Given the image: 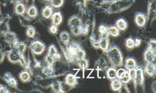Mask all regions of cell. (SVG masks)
<instances>
[{
  "mask_svg": "<svg viewBox=\"0 0 156 93\" xmlns=\"http://www.w3.org/2000/svg\"><path fill=\"white\" fill-rule=\"evenodd\" d=\"M106 52L108 60L111 67L116 68L123 66V55L119 48L116 46H112L108 48Z\"/></svg>",
  "mask_w": 156,
  "mask_h": 93,
  "instance_id": "cell-1",
  "label": "cell"
},
{
  "mask_svg": "<svg viewBox=\"0 0 156 93\" xmlns=\"http://www.w3.org/2000/svg\"><path fill=\"white\" fill-rule=\"evenodd\" d=\"M50 31L52 33H56L57 31V27H56V25H54V26H52L51 27Z\"/></svg>",
  "mask_w": 156,
  "mask_h": 93,
  "instance_id": "cell-41",
  "label": "cell"
},
{
  "mask_svg": "<svg viewBox=\"0 0 156 93\" xmlns=\"http://www.w3.org/2000/svg\"><path fill=\"white\" fill-rule=\"evenodd\" d=\"M32 48L34 53L40 54L44 51V47L41 43L37 42L34 43L32 45Z\"/></svg>",
  "mask_w": 156,
  "mask_h": 93,
  "instance_id": "cell-14",
  "label": "cell"
},
{
  "mask_svg": "<svg viewBox=\"0 0 156 93\" xmlns=\"http://www.w3.org/2000/svg\"><path fill=\"white\" fill-rule=\"evenodd\" d=\"M81 20L77 17L74 16L71 17L69 21V25L72 27L80 26H81Z\"/></svg>",
  "mask_w": 156,
  "mask_h": 93,
  "instance_id": "cell-15",
  "label": "cell"
},
{
  "mask_svg": "<svg viewBox=\"0 0 156 93\" xmlns=\"http://www.w3.org/2000/svg\"><path fill=\"white\" fill-rule=\"evenodd\" d=\"M136 69H132L129 70V74L130 76L131 79L134 81L135 78L136 74Z\"/></svg>",
  "mask_w": 156,
  "mask_h": 93,
  "instance_id": "cell-35",
  "label": "cell"
},
{
  "mask_svg": "<svg viewBox=\"0 0 156 93\" xmlns=\"http://www.w3.org/2000/svg\"><path fill=\"white\" fill-rule=\"evenodd\" d=\"M116 26L120 31H125L128 28V23L124 19L119 18L116 21Z\"/></svg>",
  "mask_w": 156,
  "mask_h": 93,
  "instance_id": "cell-13",
  "label": "cell"
},
{
  "mask_svg": "<svg viewBox=\"0 0 156 93\" xmlns=\"http://www.w3.org/2000/svg\"><path fill=\"white\" fill-rule=\"evenodd\" d=\"M57 51H56V48L54 46H53L50 47L49 50L48 55L51 57L53 58L57 54Z\"/></svg>",
  "mask_w": 156,
  "mask_h": 93,
  "instance_id": "cell-29",
  "label": "cell"
},
{
  "mask_svg": "<svg viewBox=\"0 0 156 93\" xmlns=\"http://www.w3.org/2000/svg\"><path fill=\"white\" fill-rule=\"evenodd\" d=\"M123 83L118 78L111 80V87L113 90L119 91L123 85Z\"/></svg>",
  "mask_w": 156,
  "mask_h": 93,
  "instance_id": "cell-12",
  "label": "cell"
},
{
  "mask_svg": "<svg viewBox=\"0 0 156 93\" xmlns=\"http://www.w3.org/2000/svg\"><path fill=\"white\" fill-rule=\"evenodd\" d=\"M34 28H29V30H28L27 34L29 36L32 37L33 36V35H34Z\"/></svg>",
  "mask_w": 156,
  "mask_h": 93,
  "instance_id": "cell-38",
  "label": "cell"
},
{
  "mask_svg": "<svg viewBox=\"0 0 156 93\" xmlns=\"http://www.w3.org/2000/svg\"><path fill=\"white\" fill-rule=\"evenodd\" d=\"M53 24L56 26L59 25L62 22V16L60 12H56L53 15Z\"/></svg>",
  "mask_w": 156,
  "mask_h": 93,
  "instance_id": "cell-18",
  "label": "cell"
},
{
  "mask_svg": "<svg viewBox=\"0 0 156 93\" xmlns=\"http://www.w3.org/2000/svg\"><path fill=\"white\" fill-rule=\"evenodd\" d=\"M79 67L82 69H85L88 67V61L85 58H82L77 61Z\"/></svg>",
  "mask_w": 156,
  "mask_h": 93,
  "instance_id": "cell-24",
  "label": "cell"
},
{
  "mask_svg": "<svg viewBox=\"0 0 156 93\" xmlns=\"http://www.w3.org/2000/svg\"><path fill=\"white\" fill-rule=\"evenodd\" d=\"M16 11L18 14H22L24 12V7L22 4H19L16 7Z\"/></svg>",
  "mask_w": 156,
  "mask_h": 93,
  "instance_id": "cell-33",
  "label": "cell"
},
{
  "mask_svg": "<svg viewBox=\"0 0 156 93\" xmlns=\"http://www.w3.org/2000/svg\"><path fill=\"white\" fill-rule=\"evenodd\" d=\"M28 14L31 16H34L36 15V10L34 7H32L29 10Z\"/></svg>",
  "mask_w": 156,
  "mask_h": 93,
  "instance_id": "cell-36",
  "label": "cell"
},
{
  "mask_svg": "<svg viewBox=\"0 0 156 93\" xmlns=\"http://www.w3.org/2000/svg\"><path fill=\"white\" fill-rule=\"evenodd\" d=\"M99 41V48L101 49L102 51L106 52L108 49L109 45V40L108 37L100 36Z\"/></svg>",
  "mask_w": 156,
  "mask_h": 93,
  "instance_id": "cell-4",
  "label": "cell"
},
{
  "mask_svg": "<svg viewBox=\"0 0 156 93\" xmlns=\"http://www.w3.org/2000/svg\"><path fill=\"white\" fill-rule=\"evenodd\" d=\"M51 3L55 7L58 8L62 6L63 3V0H51Z\"/></svg>",
  "mask_w": 156,
  "mask_h": 93,
  "instance_id": "cell-32",
  "label": "cell"
},
{
  "mask_svg": "<svg viewBox=\"0 0 156 93\" xmlns=\"http://www.w3.org/2000/svg\"><path fill=\"white\" fill-rule=\"evenodd\" d=\"M5 40L7 42L10 43H14L15 36L13 33H12L7 32L5 35Z\"/></svg>",
  "mask_w": 156,
  "mask_h": 93,
  "instance_id": "cell-21",
  "label": "cell"
},
{
  "mask_svg": "<svg viewBox=\"0 0 156 93\" xmlns=\"http://www.w3.org/2000/svg\"><path fill=\"white\" fill-rule=\"evenodd\" d=\"M144 80L143 69L140 68L136 69V74L134 82L136 84L141 85L143 84Z\"/></svg>",
  "mask_w": 156,
  "mask_h": 93,
  "instance_id": "cell-5",
  "label": "cell"
},
{
  "mask_svg": "<svg viewBox=\"0 0 156 93\" xmlns=\"http://www.w3.org/2000/svg\"><path fill=\"white\" fill-rule=\"evenodd\" d=\"M60 40L64 43H68L70 41V35L67 32H63L60 33Z\"/></svg>",
  "mask_w": 156,
  "mask_h": 93,
  "instance_id": "cell-22",
  "label": "cell"
},
{
  "mask_svg": "<svg viewBox=\"0 0 156 93\" xmlns=\"http://www.w3.org/2000/svg\"><path fill=\"white\" fill-rule=\"evenodd\" d=\"M144 59L146 62H154L156 56L150 49H147L144 53Z\"/></svg>",
  "mask_w": 156,
  "mask_h": 93,
  "instance_id": "cell-9",
  "label": "cell"
},
{
  "mask_svg": "<svg viewBox=\"0 0 156 93\" xmlns=\"http://www.w3.org/2000/svg\"><path fill=\"white\" fill-rule=\"evenodd\" d=\"M89 31V26L86 25H81L80 26V34L82 35H86L87 34Z\"/></svg>",
  "mask_w": 156,
  "mask_h": 93,
  "instance_id": "cell-28",
  "label": "cell"
},
{
  "mask_svg": "<svg viewBox=\"0 0 156 93\" xmlns=\"http://www.w3.org/2000/svg\"><path fill=\"white\" fill-rule=\"evenodd\" d=\"M145 71L147 74L151 77L156 74V67L153 62H147L145 67Z\"/></svg>",
  "mask_w": 156,
  "mask_h": 93,
  "instance_id": "cell-6",
  "label": "cell"
},
{
  "mask_svg": "<svg viewBox=\"0 0 156 93\" xmlns=\"http://www.w3.org/2000/svg\"><path fill=\"white\" fill-rule=\"evenodd\" d=\"M117 69L114 67H111L108 68L106 70V75L107 78L110 80L117 78Z\"/></svg>",
  "mask_w": 156,
  "mask_h": 93,
  "instance_id": "cell-10",
  "label": "cell"
},
{
  "mask_svg": "<svg viewBox=\"0 0 156 93\" xmlns=\"http://www.w3.org/2000/svg\"><path fill=\"white\" fill-rule=\"evenodd\" d=\"M125 67L128 71L132 69L136 68V63L135 59L131 57L127 58L125 62Z\"/></svg>",
  "mask_w": 156,
  "mask_h": 93,
  "instance_id": "cell-8",
  "label": "cell"
},
{
  "mask_svg": "<svg viewBox=\"0 0 156 93\" xmlns=\"http://www.w3.org/2000/svg\"><path fill=\"white\" fill-rule=\"evenodd\" d=\"M141 40L139 38H136L135 40V47H138L140 45H141Z\"/></svg>",
  "mask_w": 156,
  "mask_h": 93,
  "instance_id": "cell-42",
  "label": "cell"
},
{
  "mask_svg": "<svg viewBox=\"0 0 156 93\" xmlns=\"http://www.w3.org/2000/svg\"><path fill=\"white\" fill-rule=\"evenodd\" d=\"M109 34L112 36L117 37L119 35V30L116 26H111L108 27Z\"/></svg>",
  "mask_w": 156,
  "mask_h": 93,
  "instance_id": "cell-19",
  "label": "cell"
},
{
  "mask_svg": "<svg viewBox=\"0 0 156 93\" xmlns=\"http://www.w3.org/2000/svg\"><path fill=\"white\" fill-rule=\"evenodd\" d=\"M127 70L123 68H119L117 70V78L119 79H121L125 76Z\"/></svg>",
  "mask_w": 156,
  "mask_h": 93,
  "instance_id": "cell-26",
  "label": "cell"
},
{
  "mask_svg": "<svg viewBox=\"0 0 156 93\" xmlns=\"http://www.w3.org/2000/svg\"><path fill=\"white\" fill-rule=\"evenodd\" d=\"M125 45L128 49H133L135 47L134 39L131 37L126 39L125 41Z\"/></svg>",
  "mask_w": 156,
  "mask_h": 93,
  "instance_id": "cell-23",
  "label": "cell"
},
{
  "mask_svg": "<svg viewBox=\"0 0 156 93\" xmlns=\"http://www.w3.org/2000/svg\"><path fill=\"white\" fill-rule=\"evenodd\" d=\"M121 80L122 83L123 84H126L129 83L131 79L130 76L129 74L128 70L126 71V73L125 76L122 78L120 79Z\"/></svg>",
  "mask_w": 156,
  "mask_h": 93,
  "instance_id": "cell-30",
  "label": "cell"
},
{
  "mask_svg": "<svg viewBox=\"0 0 156 93\" xmlns=\"http://www.w3.org/2000/svg\"><path fill=\"white\" fill-rule=\"evenodd\" d=\"M9 92L8 89L4 86L0 87V93H8Z\"/></svg>",
  "mask_w": 156,
  "mask_h": 93,
  "instance_id": "cell-39",
  "label": "cell"
},
{
  "mask_svg": "<svg viewBox=\"0 0 156 93\" xmlns=\"http://www.w3.org/2000/svg\"><path fill=\"white\" fill-rule=\"evenodd\" d=\"M96 63L97 64L96 65H97V68L100 70H103L107 68L108 63L105 58H101L98 60L97 62H96Z\"/></svg>",
  "mask_w": 156,
  "mask_h": 93,
  "instance_id": "cell-16",
  "label": "cell"
},
{
  "mask_svg": "<svg viewBox=\"0 0 156 93\" xmlns=\"http://www.w3.org/2000/svg\"><path fill=\"white\" fill-rule=\"evenodd\" d=\"M66 83L70 86L75 85L77 83L76 78L72 74H69L65 78Z\"/></svg>",
  "mask_w": 156,
  "mask_h": 93,
  "instance_id": "cell-17",
  "label": "cell"
},
{
  "mask_svg": "<svg viewBox=\"0 0 156 93\" xmlns=\"http://www.w3.org/2000/svg\"><path fill=\"white\" fill-rule=\"evenodd\" d=\"M5 56V53L3 51H0V63H1L3 61Z\"/></svg>",
  "mask_w": 156,
  "mask_h": 93,
  "instance_id": "cell-40",
  "label": "cell"
},
{
  "mask_svg": "<svg viewBox=\"0 0 156 93\" xmlns=\"http://www.w3.org/2000/svg\"><path fill=\"white\" fill-rule=\"evenodd\" d=\"M61 83L58 81L54 82L52 84L53 89L55 92H60L61 90Z\"/></svg>",
  "mask_w": 156,
  "mask_h": 93,
  "instance_id": "cell-27",
  "label": "cell"
},
{
  "mask_svg": "<svg viewBox=\"0 0 156 93\" xmlns=\"http://www.w3.org/2000/svg\"><path fill=\"white\" fill-rule=\"evenodd\" d=\"M8 58L10 62L13 63L17 62L22 60L19 53L15 51H11L8 53Z\"/></svg>",
  "mask_w": 156,
  "mask_h": 93,
  "instance_id": "cell-3",
  "label": "cell"
},
{
  "mask_svg": "<svg viewBox=\"0 0 156 93\" xmlns=\"http://www.w3.org/2000/svg\"><path fill=\"white\" fill-rule=\"evenodd\" d=\"M20 78L22 81H27L29 79L30 75L27 72H23L20 74Z\"/></svg>",
  "mask_w": 156,
  "mask_h": 93,
  "instance_id": "cell-34",
  "label": "cell"
},
{
  "mask_svg": "<svg viewBox=\"0 0 156 93\" xmlns=\"http://www.w3.org/2000/svg\"><path fill=\"white\" fill-rule=\"evenodd\" d=\"M146 22V17L145 14L142 13H138L135 17V22L139 27H143Z\"/></svg>",
  "mask_w": 156,
  "mask_h": 93,
  "instance_id": "cell-7",
  "label": "cell"
},
{
  "mask_svg": "<svg viewBox=\"0 0 156 93\" xmlns=\"http://www.w3.org/2000/svg\"><path fill=\"white\" fill-rule=\"evenodd\" d=\"M99 32L100 36L108 37V27L104 25H101L99 27Z\"/></svg>",
  "mask_w": 156,
  "mask_h": 93,
  "instance_id": "cell-20",
  "label": "cell"
},
{
  "mask_svg": "<svg viewBox=\"0 0 156 93\" xmlns=\"http://www.w3.org/2000/svg\"><path fill=\"white\" fill-rule=\"evenodd\" d=\"M5 81L12 87H15L17 85L16 80L12 77L11 74L9 73H6L4 76Z\"/></svg>",
  "mask_w": 156,
  "mask_h": 93,
  "instance_id": "cell-11",
  "label": "cell"
},
{
  "mask_svg": "<svg viewBox=\"0 0 156 93\" xmlns=\"http://www.w3.org/2000/svg\"><path fill=\"white\" fill-rule=\"evenodd\" d=\"M148 48L150 49L151 51L153 53V54L156 56V40H150V41L148 43Z\"/></svg>",
  "mask_w": 156,
  "mask_h": 93,
  "instance_id": "cell-25",
  "label": "cell"
},
{
  "mask_svg": "<svg viewBox=\"0 0 156 93\" xmlns=\"http://www.w3.org/2000/svg\"><path fill=\"white\" fill-rule=\"evenodd\" d=\"M52 13V10L51 9L50 7H47L44 10V12H43V15L45 17H47V18H48Z\"/></svg>",
  "mask_w": 156,
  "mask_h": 93,
  "instance_id": "cell-31",
  "label": "cell"
},
{
  "mask_svg": "<svg viewBox=\"0 0 156 93\" xmlns=\"http://www.w3.org/2000/svg\"><path fill=\"white\" fill-rule=\"evenodd\" d=\"M135 2V0H116L110 5L108 9L109 13L121 12L127 10Z\"/></svg>",
  "mask_w": 156,
  "mask_h": 93,
  "instance_id": "cell-2",
  "label": "cell"
},
{
  "mask_svg": "<svg viewBox=\"0 0 156 93\" xmlns=\"http://www.w3.org/2000/svg\"><path fill=\"white\" fill-rule=\"evenodd\" d=\"M92 46L94 48L96 49H99V41H98H98L95 40V41L93 42Z\"/></svg>",
  "mask_w": 156,
  "mask_h": 93,
  "instance_id": "cell-37",
  "label": "cell"
}]
</instances>
